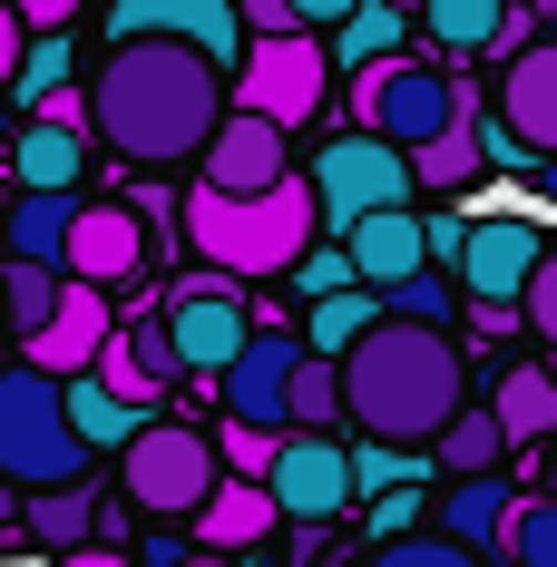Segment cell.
<instances>
[{
  "mask_svg": "<svg viewBox=\"0 0 557 567\" xmlns=\"http://www.w3.org/2000/svg\"><path fill=\"white\" fill-rule=\"evenodd\" d=\"M225 59L186 50V40H109L99 79H89V137H109L127 167H186L225 117Z\"/></svg>",
  "mask_w": 557,
  "mask_h": 567,
  "instance_id": "obj_1",
  "label": "cell"
},
{
  "mask_svg": "<svg viewBox=\"0 0 557 567\" xmlns=\"http://www.w3.org/2000/svg\"><path fill=\"white\" fill-rule=\"evenodd\" d=\"M421 480V451L411 441H362L352 451V489H411Z\"/></svg>",
  "mask_w": 557,
  "mask_h": 567,
  "instance_id": "obj_36",
  "label": "cell"
},
{
  "mask_svg": "<svg viewBox=\"0 0 557 567\" xmlns=\"http://www.w3.org/2000/svg\"><path fill=\"white\" fill-rule=\"evenodd\" d=\"M216 431H196V421H137L127 441H117V499L147 518H196V499L216 489Z\"/></svg>",
  "mask_w": 557,
  "mask_h": 567,
  "instance_id": "obj_5",
  "label": "cell"
},
{
  "mask_svg": "<svg viewBox=\"0 0 557 567\" xmlns=\"http://www.w3.org/2000/svg\"><path fill=\"white\" fill-rule=\"evenodd\" d=\"M499 127L518 157H557V40H518L499 69Z\"/></svg>",
  "mask_w": 557,
  "mask_h": 567,
  "instance_id": "obj_16",
  "label": "cell"
},
{
  "mask_svg": "<svg viewBox=\"0 0 557 567\" xmlns=\"http://www.w3.org/2000/svg\"><path fill=\"white\" fill-rule=\"evenodd\" d=\"M518 313H528V333H538V342L557 352V245L538 255V275L518 284Z\"/></svg>",
  "mask_w": 557,
  "mask_h": 567,
  "instance_id": "obj_40",
  "label": "cell"
},
{
  "mask_svg": "<svg viewBox=\"0 0 557 567\" xmlns=\"http://www.w3.org/2000/svg\"><path fill=\"white\" fill-rule=\"evenodd\" d=\"M283 137H293V127H275L265 109H235V99H225L216 137L196 147V186H225V196H255V186H275V176H293V157H283Z\"/></svg>",
  "mask_w": 557,
  "mask_h": 567,
  "instance_id": "obj_13",
  "label": "cell"
},
{
  "mask_svg": "<svg viewBox=\"0 0 557 567\" xmlns=\"http://www.w3.org/2000/svg\"><path fill=\"white\" fill-rule=\"evenodd\" d=\"M460 401H470V362H460L450 323L372 313V333L342 352V421L362 441H431Z\"/></svg>",
  "mask_w": 557,
  "mask_h": 567,
  "instance_id": "obj_2",
  "label": "cell"
},
{
  "mask_svg": "<svg viewBox=\"0 0 557 567\" xmlns=\"http://www.w3.org/2000/svg\"><path fill=\"white\" fill-rule=\"evenodd\" d=\"M518 567H557V489H538V499H518L508 509V538H499Z\"/></svg>",
  "mask_w": 557,
  "mask_h": 567,
  "instance_id": "obj_33",
  "label": "cell"
},
{
  "mask_svg": "<svg viewBox=\"0 0 557 567\" xmlns=\"http://www.w3.org/2000/svg\"><path fill=\"white\" fill-rule=\"evenodd\" d=\"M372 206H411V157L391 137H372V127H352V137H333L313 157V216L342 235L352 216H372Z\"/></svg>",
  "mask_w": 557,
  "mask_h": 567,
  "instance_id": "obj_8",
  "label": "cell"
},
{
  "mask_svg": "<svg viewBox=\"0 0 557 567\" xmlns=\"http://www.w3.org/2000/svg\"><path fill=\"white\" fill-rule=\"evenodd\" d=\"M508 509H518V489H508L499 470H470V480H450L441 489V538H460V548H479V558H489V548H499L508 538Z\"/></svg>",
  "mask_w": 557,
  "mask_h": 567,
  "instance_id": "obj_20",
  "label": "cell"
},
{
  "mask_svg": "<svg viewBox=\"0 0 557 567\" xmlns=\"http://www.w3.org/2000/svg\"><path fill=\"white\" fill-rule=\"evenodd\" d=\"M10 518H20V489H10V480H0V528H10Z\"/></svg>",
  "mask_w": 557,
  "mask_h": 567,
  "instance_id": "obj_47",
  "label": "cell"
},
{
  "mask_svg": "<svg viewBox=\"0 0 557 567\" xmlns=\"http://www.w3.org/2000/svg\"><path fill=\"white\" fill-rule=\"evenodd\" d=\"M362 567H489V558L460 548V538H441V528H401V538H382Z\"/></svg>",
  "mask_w": 557,
  "mask_h": 567,
  "instance_id": "obj_34",
  "label": "cell"
},
{
  "mask_svg": "<svg viewBox=\"0 0 557 567\" xmlns=\"http://www.w3.org/2000/svg\"><path fill=\"white\" fill-rule=\"evenodd\" d=\"M59 392H69V421H79V441H89V451H109V441H127V431L147 421V411H137V401H117L99 372H69Z\"/></svg>",
  "mask_w": 557,
  "mask_h": 567,
  "instance_id": "obj_30",
  "label": "cell"
},
{
  "mask_svg": "<svg viewBox=\"0 0 557 567\" xmlns=\"http://www.w3.org/2000/svg\"><path fill=\"white\" fill-rule=\"evenodd\" d=\"M109 40H186L206 59H245L235 0H109Z\"/></svg>",
  "mask_w": 557,
  "mask_h": 567,
  "instance_id": "obj_15",
  "label": "cell"
},
{
  "mask_svg": "<svg viewBox=\"0 0 557 567\" xmlns=\"http://www.w3.org/2000/svg\"><path fill=\"white\" fill-rule=\"evenodd\" d=\"M59 275L99 284V293H117V284L147 275V216L137 206H117V196H79V216H69V245H59Z\"/></svg>",
  "mask_w": 557,
  "mask_h": 567,
  "instance_id": "obj_11",
  "label": "cell"
},
{
  "mask_svg": "<svg viewBox=\"0 0 557 567\" xmlns=\"http://www.w3.org/2000/svg\"><path fill=\"white\" fill-rule=\"evenodd\" d=\"M265 489H275V518H293V528H323V518H342L362 489H352V451H342V431H293L275 451V470H265Z\"/></svg>",
  "mask_w": 557,
  "mask_h": 567,
  "instance_id": "obj_10",
  "label": "cell"
},
{
  "mask_svg": "<svg viewBox=\"0 0 557 567\" xmlns=\"http://www.w3.org/2000/svg\"><path fill=\"white\" fill-rule=\"evenodd\" d=\"M283 275L303 284V303H313V293H342V284H362V275H352V255H342V245H303V255H293Z\"/></svg>",
  "mask_w": 557,
  "mask_h": 567,
  "instance_id": "obj_39",
  "label": "cell"
},
{
  "mask_svg": "<svg viewBox=\"0 0 557 567\" xmlns=\"http://www.w3.org/2000/svg\"><path fill=\"white\" fill-rule=\"evenodd\" d=\"M401 30H411V10H391V0H352L333 30H323V50H333V69L352 79L362 59H391V50H401Z\"/></svg>",
  "mask_w": 557,
  "mask_h": 567,
  "instance_id": "obj_25",
  "label": "cell"
},
{
  "mask_svg": "<svg viewBox=\"0 0 557 567\" xmlns=\"http://www.w3.org/2000/svg\"><path fill=\"white\" fill-rule=\"evenodd\" d=\"M69 216H79V186H20V206H0V235H10V255H30V265H59V245H69Z\"/></svg>",
  "mask_w": 557,
  "mask_h": 567,
  "instance_id": "obj_22",
  "label": "cell"
},
{
  "mask_svg": "<svg viewBox=\"0 0 557 567\" xmlns=\"http://www.w3.org/2000/svg\"><path fill=\"white\" fill-rule=\"evenodd\" d=\"M548 489H557V460H548Z\"/></svg>",
  "mask_w": 557,
  "mask_h": 567,
  "instance_id": "obj_50",
  "label": "cell"
},
{
  "mask_svg": "<svg viewBox=\"0 0 557 567\" xmlns=\"http://www.w3.org/2000/svg\"><path fill=\"white\" fill-rule=\"evenodd\" d=\"M421 451H441L450 480H470V470H499V460H508V431H499V411H470V401H460Z\"/></svg>",
  "mask_w": 557,
  "mask_h": 567,
  "instance_id": "obj_27",
  "label": "cell"
},
{
  "mask_svg": "<svg viewBox=\"0 0 557 567\" xmlns=\"http://www.w3.org/2000/svg\"><path fill=\"white\" fill-rule=\"evenodd\" d=\"M548 372H557V362H548Z\"/></svg>",
  "mask_w": 557,
  "mask_h": 567,
  "instance_id": "obj_51",
  "label": "cell"
},
{
  "mask_svg": "<svg viewBox=\"0 0 557 567\" xmlns=\"http://www.w3.org/2000/svg\"><path fill=\"white\" fill-rule=\"evenodd\" d=\"M59 79H69V40H59V30H40V50H20V69H10V89H20V99L40 109V99H50Z\"/></svg>",
  "mask_w": 557,
  "mask_h": 567,
  "instance_id": "obj_38",
  "label": "cell"
},
{
  "mask_svg": "<svg viewBox=\"0 0 557 567\" xmlns=\"http://www.w3.org/2000/svg\"><path fill=\"white\" fill-rule=\"evenodd\" d=\"M79 167H89V127H59V117L30 109V127H20V186H79Z\"/></svg>",
  "mask_w": 557,
  "mask_h": 567,
  "instance_id": "obj_26",
  "label": "cell"
},
{
  "mask_svg": "<svg viewBox=\"0 0 557 567\" xmlns=\"http://www.w3.org/2000/svg\"><path fill=\"white\" fill-rule=\"evenodd\" d=\"M538 255H548V235L528 226V216H470L460 226V293L470 303H518V284L538 275Z\"/></svg>",
  "mask_w": 557,
  "mask_h": 567,
  "instance_id": "obj_12",
  "label": "cell"
},
{
  "mask_svg": "<svg viewBox=\"0 0 557 567\" xmlns=\"http://www.w3.org/2000/svg\"><path fill=\"white\" fill-rule=\"evenodd\" d=\"M421 489H382V499H372V538H401V528H421Z\"/></svg>",
  "mask_w": 557,
  "mask_h": 567,
  "instance_id": "obj_41",
  "label": "cell"
},
{
  "mask_svg": "<svg viewBox=\"0 0 557 567\" xmlns=\"http://www.w3.org/2000/svg\"><path fill=\"white\" fill-rule=\"evenodd\" d=\"M20 10V30H69L79 20V0H10Z\"/></svg>",
  "mask_w": 557,
  "mask_h": 567,
  "instance_id": "obj_43",
  "label": "cell"
},
{
  "mask_svg": "<svg viewBox=\"0 0 557 567\" xmlns=\"http://www.w3.org/2000/svg\"><path fill=\"white\" fill-rule=\"evenodd\" d=\"M391 10H421V0H391Z\"/></svg>",
  "mask_w": 557,
  "mask_h": 567,
  "instance_id": "obj_49",
  "label": "cell"
},
{
  "mask_svg": "<svg viewBox=\"0 0 557 567\" xmlns=\"http://www.w3.org/2000/svg\"><path fill=\"white\" fill-rule=\"evenodd\" d=\"M323 89H333L323 30H265L255 50L235 59V109H265L275 127H303V117L323 109Z\"/></svg>",
  "mask_w": 557,
  "mask_h": 567,
  "instance_id": "obj_7",
  "label": "cell"
},
{
  "mask_svg": "<svg viewBox=\"0 0 557 567\" xmlns=\"http://www.w3.org/2000/svg\"><path fill=\"white\" fill-rule=\"evenodd\" d=\"M293 362H303V333H283V323H255V333L235 342V362L216 372L225 421H265V431H283V392H293Z\"/></svg>",
  "mask_w": 557,
  "mask_h": 567,
  "instance_id": "obj_14",
  "label": "cell"
},
{
  "mask_svg": "<svg viewBox=\"0 0 557 567\" xmlns=\"http://www.w3.org/2000/svg\"><path fill=\"white\" fill-rule=\"evenodd\" d=\"M109 342V293L99 284H79V275H59V303H50V323L20 342V362H40V372H89V352Z\"/></svg>",
  "mask_w": 557,
  "mask_h": 567,
  "instance_id": "obj_17",
  "label": "cell"
},
{
  "mask_svg": "<svg viewBox=\"0 0 557 567\" xmlns=\"http://www.w3.org/2000/svg\"><path fill=\"white\" fill-rule=\"evenodd\" d=\"M489 411H499L508 451H518V441H557V372L548 362H508L499 392H489Z\"/></svg>",
  "mask_w": 557,
  "mask_h": 567,
  "instance_id": "obj_23",
  "label": "cell"
},
{
  "mask_svg": "<svg viewBox=\"0 0 557 567\" xmlns=\"http://www.w3.org/2000/svg\"><path fill=\"white\" fill-rule=\"evenodd\" d=\"M342 10H352V0H293V30H333Z\"/></svg>",
  "mask_w": 557,
  "mask_h": 567,
  "instance_id": "obj_44",
  "label": "cell"
},
{
  "mask_svg": "<svg viewBox=\"0 0 557 567\" xmlns=\"http://www.w3.org/2000/svg\"><path fill=\"white\" fill-rule=\"evenodd\" d=\"M59 303V265H30V255H10V275H0V333H40Z\"/></svg>",
  "mask_w": 557,
  "mask_h": 567,
  "instance_id": "obj_32",
  "label": "cell"
},
{
  "mask_svg": "<svg viewBox=\"0 0 557 567\" xmlns=\"http://www.w3.org/2000/svg\"><path fill=\"white\" fill-rule=\"evenodd\" d=\"M275 451H283V441L265 431V421H225V431H216V460L235 470V480H265V470H275Z\"/></svg>",
  "mask_w": 557,
  "mask_h": 567,
  "instance_id": "obj_37",
  "label": "cell"
},
{
  "mask_svg": "<svg viewBox=\"0 0 557 567\" xmlns=\"http://www.w3.org/2000/svg\"><path fill=\"white\" fill-rule=\"evenodd\" d=\"M176 567H235V558H225V548H206V558H176Z\"/></svg>",
  "mask_w": 557,
  "mask_h": 567,
  "instance_id": "obj_48",
  "label": "cell"
},
{
  "mask_svg": "<svg viewBox=\"0 0 557 567\" xmlns=\"http://www.w3.org/2000/svg\"><path fill=\"white\" fill-rule=\"evenodd\" d=\"M460 109H470V89H460L450 69H431V59H411V50L362 59V69H352V117H362L372 137H391V147L441 137Z\"/></svg>",
  "mask_w": 557,
  "mask_h": 567,
  "instance_id": "obj_6",
  "label": "cell"
},
{
  "mask_svg": "<svg viewBox=\"0 0 557 567\" xmlns=\"http://www.w3.org/2000/svg\"><path fill=\"white\" fill-rule=\"evenodd\" d=\"M89 460L99 451L79 441L59 372L10 362V372H0V480H10V489H69V480H89Z\"/></svg>",
  "mask_w": 557,
  "mask_h": 567,
  "instance_id": "obj_4",
  "label": "cell"
},
{
  "mask_svg": "<svg viewBox=\"0 0 557 567\" xmlns=\"http://www.w3.org/2000/svg\"><path fill=\"white\" fill-rule=\"evenodd\" d=\"M10 69H20V10L0 0V89H10Z\"/></svg>",
  "mask_w": 557,
  "mask_h": 567,
  "instance_id": "obj_45",
  "label": "cell"
},
{
  "mask_svg": "<svg viewBox=\"0 0 557 567\" xmlns=\"http://www.w3.org/2000/svg\"><path fill=\"white\" fill-rule=\"evenodd\" d=\"M283 431H342V362L303 342L293 362V392H283Z\"/></svg>",
  "mask_w": 557,
  "mask_h": 567,
  "instance_id": "obj_28",
  "label": "cell"
},
{
  "mask_svg": "<svg viewBox=\"0 0 557 567\" xmlns=\"http://www.w3.org/2000/svg\"><path fill=\"white\" fill-rule=\"evenodd\" d=\"M441 50H499V20H508V0H421L411 10Z\"/></svg>",
  "mask_w": 557,
  "mask_h": 567,
  "instance_id": "obj_31",
  "label": "cell"
},
{
  "mask_svg": "<svg viewBox=\"0 0 557 567\" xmlns=\"http://www.w3.org/2000/svg\"><path fill=\"white\" fill-rule=\"evenodd\" d=\"M372 313H382V293H372V284H342V293H313V313H303V342L342 362L352 342L372 333Z\"/></svg>",
  "mask_w": 557,
  "mask_h": 567,
  "instance_id": "obj_29",
  "label": "cell"
},
{
  "mask_svg": "<svg viewBox=\"0 0 557 567\" xmlns=\"http://www.w3.org/2000/svg\"><path fill=\"white\" fill-rule=\"evenodd\" d=\"M382 313H411V323H450V313H460V284H441L431 265H421V275L382 284Z\"/></svg>",
  "mask_w": 557,
  "mask_h": 567,
  "instance_id": "obj_35",
  "label": "cell"
},
{
  "mask_svg": "<svg viewBox=\"0 0 557 567\" xmlns=\"http://www.w3.org/2000/svg\"><path fill=\"white\" fill-rule=\"evenodd\" d=\"M186 235H196V255L216 265V275L255 284V275H283L323 216H313V176H275V186H255V196H225V186H196L186 196Z\"/></svg>",
  "mask_w": 557,
  "mask_h": 567,
  "instance_id": "obj_3",
  "label": "cell"
},
{
  "mask_svg": "<svg viewBox=\"0 0 557 567\" xmlns=\"http://www.w3.org/2000/svg\"><path fill=\"white\" fill-rule=\"evenodd\" d=\"M59 567H117V558L99 548V538H79V548H59Z\"/></svg>",
  "mask_w": 557,
  "mask_h": 567,
  "instance_id": "obj_46",
  "label": "cell"
},
{
  "mask_svg": "<svg viewBox=\"0 0 557 567\" xmlns=\"http://www.w3.org/2000/svg\"><path fill=\"white\" fill-rule=\"evenodd\" d=\"M186 528H196V548H225V558H235V548H255V538L275 528V489H265V480L216 470V489L196 499V518H186Z\"/></svg>",
  "mask_w": 557,
  "mask_h": 567,
  "instance_id": "obj_19",
  "label": "cell"
},
{
  "mask_svg": "<svg viewBox=\"0 0 557 567\" xmlns=\"http://www.w3.org/2000/svg\"><path fill=\"white\" fill-rule=\"evenodd\" d=\"M401 157H411V186H470V176L489 167V127L460 109L441 137H421V147H401Z\"/></svg>",
  "mask_w": 557,
  "mask_h": 567,
  "instance_id": "obj_24",
  "label": "cell"
},
{
  "mask_svg": "<svg viewBox=\"0 0 557 567\" xmlns=\"http://www.w3.org/2000/svg\"><path fill=\"white\" fill-rule=\"evenodd\" d=\"M99 518L117 528L109 489H89V480H69V489H20V528H30V538H40L50 558H59V548H79V538H89Z\"/></svg>",
  "mask_w": 557,
  "mask_h": 567,
  "instance_id": "obj_21",
  "label": "cell"
},
{
  "mask_svg": "<svg viewBox=\"0 0 557 567\" xmlns=\"http://www.w3.org/2000/svg\"><path fill=\"white\" fill-rule=\"evenodd\" d=\"M235 20L265 40V30H293V0H235Z\"/></svg>",
  "mask_w": 557,
  "mask_h": 567,
  "instance_id": "obj_42",
  "label": "cell"
},
{
  "mask_svg": "<svg viewBox=\"0 0 557 567\" xmlns=\"http://www.w3.org/2000/svg\"><path fill=\"white\" fill-rule=\"evenodd\" d=\"M157 323H167V342H176V372H186V382H216L225 362H235V342L255 333V313H245V284H235V275H216V265L176 284Z\"/></svg>",
  "mask_w": 557,
  "mask_h": 567,
  "instance_id": "obj_9",
  "label": "cell"
},
{
  "mask_svg": "<svg viewBox=\"0 0 557 567\" xmlns=\"http://www.w3.org/2000/svg\"><path fill=\"white\" fill-rule=\"evenodd\" d=\"M342 255H352V275L382 293V284H401V275H421V265H431V235H421L411 206H372V216H352V226H342Z\"/></svg>",
  "mask_w": 557,
  "mask_h": 567,
  "instance_id": "obj_18",
  "label": "cell"
}]
</instances>
